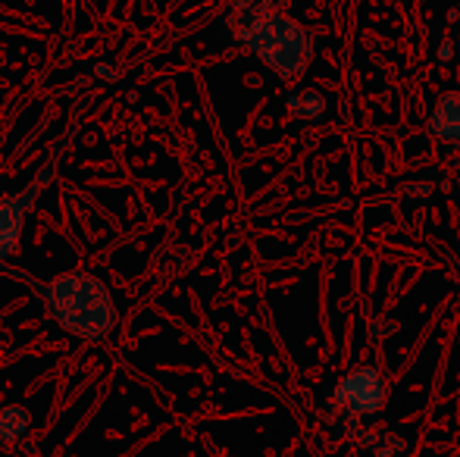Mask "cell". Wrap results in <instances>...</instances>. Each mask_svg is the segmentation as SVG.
Returning a JSON list of instances; mask_svg holds the SVG:
<instances>
[{
	"label": "cell",
	"instance_id": "cell-10",
	"mask_svg": "<svg viewBox=\"0 0 460 457\" xmlns=\"http://www.w3.org/2000/svg\"><path fill=\"white\" fill-rule=\"evenodd\" d=\"M457 50H460V38H457Z\"/></svg>",
	"mask_w": 460,
	"mask_h": 457
},
{
	"label": "cell",
	"instance_id": "cell-3",
	"mask_svg": "<svg viewBox=\"0 0 460 457\" xmlns=\"http://www.w3.org/2000/svg\"><path fill=\"white\" fill-rule=\"evenodd\" d=\"M385 398H388L385 379H382V373L376 370L373 364L358 366V370H351L348 376H341V382L335 385V391H332L335 408L345 410L354 420H360V417H376L385 408Z\"/></svg>",
	"mask_w": 460,
	"mask_h": 457
},
{
	"label": "cell",
	"instance_id": "cell-7",
	"mask_svg": "<svg viewBox=\"0 0 460 457\" xmlns=\"http://www.w3.org/2000/svg\"><path fill=\"white\" fill-rule=\"evenodd\" d=\"M288 113L297 116V119H323V113H326V101H323L320 92H295L288 98Z\"/></svg>",
	"mask_w": 460,
	"mask_h": 457
},
{
	"label": "cell",
	"instance_id": "cell-9",
	"mask_svg": "<svg viewBox=\"0 0 460 457\" xmlns=\"http://www.w3.org/2000/svg\"><path fill=\"white\" fill-rule=\"evenodd\" d=\"M382 332H394V323H376L373 326V338H376V342H382Z\"/></svg>",
	"mask_w": 460,
	"mask_h": 457
},
{
	"label": "cell",
	"instance_id": "cell-4",
	"mask_svg": "<svg viewBox=\"0 0 460 457\" xmlns=\"http://www.w3.org/2000/svg\"><path fill=\"white\" fill-rule=\"evenodd\" d=\"M54 170H57V160L50 157L48 166L41 170V176L31 182V189L16 191V195H10V198H0V260H6V257L16 250L19 232H22V223H25V214L31 210L35 198L44 191V182L54 176Z\"/></svg>",
	"mask_w": 460,
	"mask_h": 457
},
{
	"label": "cell",
	"instance_id": "cell-5",
	"mask_svg": "<svg viewBox=\"0 0 460 457\" xmlns=\"http://www.w3.org/2000/svg\"><path fill=\"white\" fill-rule=\"evenodd\" d=\"M429 135L448 147H460V88L457 92H445L432 107V116L426 122Z\"/></svg>",
	"mask_w": 460,
	"mask_h": 457
},
{
	"label": "cell",
	"instance_id": "cell-8",
	"mask_svg": "<svg viewBox=\"0 0 460 457\" xmlns=\"http://www.w3.org/2000/svg\"><path fill=\"white\" fill-rule=\"evenodd\" d=\"M25 429H29V417H25L22 408H6L4 414H0V439L16 442Z\"/></svg>",
	"mask_w": 460,
	"mask_h": 457
},
{
	"label": "cell",
	"instance_id": "cell-6",
	"mask_svg": "<svg viewBox=\"0 0 460 457\" xmlns=\"http://www.w3.org/2000/svg\"><path fill=\"white\" fill-rule=\"evenodd\" d=\"M367 439H360V445L369 448L373 457H411V445L401 435V429L394 426H382V429H369V433H360Z\"/></svg>",
	"mask_w": 460,
	"mask_h": 457
},
{
	"label": "cell",
	"instance_id": "cell-1",
	"mask_svg": "<svg viewBox=\"0 0 460 457\" xmlns=\"http://www.w3.org/2000/svg\"><path fill=\"white\" fill-rule=\"evenodd\" d=\"M232 38L261 57L279 79L291 82L314 60V38L276 0H235L226 13Z\"/></svg>",
	"mask_w": 460,
	"mask_h": 457
},
{
	"label": "cell",
	"instance_id": "cell-2",
	"mask_svg": "<svg viewBox=\"0 0 460 457\" xmlns=\"http://www.w3.org/2000/svg\"><path fill=\"white\" fill-rule=\"evenodd\" d=\"M48 298V311L69 336L101 342L116 323V311L110 292L88 273H69L41 288Z\"/></svg>",
	"mask_w": 460,
	"mask_h": 457
}]
</instances>
